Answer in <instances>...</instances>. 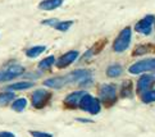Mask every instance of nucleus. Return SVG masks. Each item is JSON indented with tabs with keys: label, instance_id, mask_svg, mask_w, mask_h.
Returning a JSON list of instances; mask_svg holds the SVG:
<instances>
[{
	"label": "nucleus",
	"instance_id": "nucleus-4",
	"mask_svg": "<svg viewBox=\"0 0 155 137\" xmlns=\"http://www.w3.org/2000/svg\"><path fill=\"white\" fill-rule=\"evenodd\" d=\"M130 73L132 74H140L143 72H153L155 73V59H146L137 62L130 67Z\"/></svg>",
	"mask_w": 155,
	"mask_h": 137
},
{
	"label": "nucleus",
	"instance_id": "nucleus-13",
	"mask_svg": "<svg viewBox=\"0 0 155 137\" xmlns=\"http://www.w3.org/2000/svg\"><path fill=\"white\" fill-rule=\"evenodd\" d=\"M44 85L48 87H51V89H60V87L65 86V80L64 77H54V78H49L44 82Z\"/></svg>",
	"mask_w": 155,
	"mask_h": 137
},
{
	"label": "nucleus",
	"instance_id": "nucleus-11",
	"mask_svg": "<svg viewBox=\"0 0 155 137\" xmlns=\"http://www.w3.org/2000/svg\"><path fill=\"white\" fill-rule=\"evenodd\" d=\"M85 94H86L85 91H76V92H72V94H69L67 97H65L64 103L67 104L68 106H76V105H78V104H80L82 96H84Z\"/></svg>",
	"mask_w": 155,
	"mask_h": 137
},
{
	"label": "nucleus",
	"instance_id": "nucleus-21",
	"mask_svg": "<svg viewBox=\"0 0 155 137\" xmlns=\"http://www.w3.org/2000/svg\"><path fill=\"white\" fill-rule=\"evenodd\" d=\"M122 96L123 97H128L132 95V83L130 81H126L123 85H122Z\"/></svg>",
	"mask_w": 155,
	"mask_h": 137
},
{
	"label": "nucleus",
	"instance_id": "nucleus-1",
	"mask_svg": "<svg viewBox=\"0 0 155 137\" xmlns=\"http://www.w3.org/2000/svg\"><path fill=\"white\" fill-rule=\"evenodd\" d=\"M78 105L82 110H85L90 114H99V112H100V100H97L96 97L88 95L87 92L82 96Z\"/></svg>",
	"mask_w": 155,
	"mask_h": 137
},
{
	"label": "nucleus",
	"instance_id": "nucleus-19",
	"mask_svg": "<svg viewBox=\"0 0 155 137\" xmlns=\"http://www.w3.org/2000/svg\"><path fill=\"white\" fill-rule=\"evenodd\" d=\"M26 105H27V100L25 97H21V99H17V100L13 103L12 109L15 110V112H22L26 108Z\"/></svg>",
	"mask_w": 155,
	"mask_h": 137
},
{
	"label": "nucleus",
	"instance_id": "nucleus-24",
	"mask_svg": "<svg viewBox=\"0 0 155 137\" xmlns=\"http://www.w3.org/2000/svg\"><path fill=\"white\" fill-rule=\"evenodd\" d=\"M58 22H59L58 19H48V21H44L42 24H48V26H53V27H54L55 24L58 23Z\"/></svg>",
	"mask_w": 155,
	"mask_h": 137
},
{
	"label": "nucleus",
	"instance_id": "nucleus-14",
	"mask_svg": "<svg viewBox=\"0 0 155 137\" xmlns=\"http://www.w3.org/2000/svg\"><path fill=\"white\" fill-rule=\"evenodd\" d=\"M34 86L32 82H18V83H13L7 87V90H10V91H15V90H27L30 87Z\"/></svg>",
	"mask_w": 155,
	"mask_h": 137
},
{
	"label": "nucleus",
	"instance_id": "nucleus-5",
	"mask_svg": "<svg viewBox=\"0 0 155 137\" xmlns=\"http://www.w3.org/2000/svg\"><path fill=\"white\" fill-rule=\"evenodd\" d=\"M115 96H117V92H115V87L113 85H103L99 90L100 101L108 104V105L115 101Z\"/></svg>",
	"mask_w": 155,
	"mask_h": 137
},
{
	"label": "nucleus",
	"instance_id": "nucleus-18",
	"mask_svg": "<svg viewBox=\"0 0 155 137\" xmlns=\"http://www.w3.org/2000/svg\"><path fill=\"white\" fill-rule=\"evenodd\" d=\"M54 63H55V58L53 55H50V57H48L45 59H42L41 62L38 63V68L40 69H49Z\"/></svg>",
	"mask_w": 155,
	"mask_h": 137
},
{
	"label": "nucleus",
	"instance_id": "nucleus-25",
	"mask_svg": "<svg viewBox=\"0 0 155 137\" xmlns=\"http://www.w3.org/2000/svg\"><path fill=\"white\" fill-rule=\"evenodd\" d=\"M0 137H15L12 132H8V131H2L0 132Z\"/></svg>",
	"mask_w": 155,
	"mask_h": 137
},
{
	"label": "nucleus",
	"instance_id": "nucleus-6",
	"mask_svg": "<svg viewBox=\"0 0 155 137\" xmlns=\"http://www.w3.org/2000/svg\"><path fill=\"white\" fill-rule=\"evenodd\" d=\"M51 94L46 90H36L32 94V105L36 109H41L46 105V103L49 101Z\"/></svg>",
	"mask_w": 155,
	"mask_h": 137
},
{
	"label": "nucleus",
	"instance_id": "nucleus-22",
	"mask_svg": "<svg viewBox=\"0 0 155 137\" xmlns=\"http://www.w3.org/2000/svg\"><path fill=\"white\" fill-rule=\"evenodd\" d=\"M142 101L143 103H153L155 101V90L154 91H145V92H142Z\"/></svg>",
	"mask_w": 155,
	"mask_h": 137
},
{
	"label": "nucleus",
	"instance_id": "nucleus-7",
	"mask_svg": "<svg viewBox=\"0 0 155 137\" xmlns=\"http://www.w3.org/2000/svg\"><path fill=\"white\" fill-rule=\"evenodd\" d=\"M90 70H86V69H77L74 72H72L67 76H64V80H65V83H73V82H84L86 80L90 78Z\"/></svg>",
	"mask_w": 155,
	"mask_h": 137
},
{
	"label": "nucleus",
	"instance_id": "nucleus-16",
	"mask_svg": "<svg viewBox=\"0 0 155 137\" xmlns=\"http://www.w3.org/2000/svg\"><path fill=\"white\" fill-rule=\"evenodd\" d=\"M120 73H122V67L119 64H113V65H110V67H108V69H107L108 77H118Z\"/></svg>",
	"mask_w": 155,
	"mask_h": 137
},
{
	"label": "nucleus",
	"instance_id": "nucleus-2",
	"mask_svg": "<svg viewBox=\"0 0 155 137\" xmlns=\"http://www.w3.org/2000/svg\"><path fill=\"white\" fill-rule=\"evenodd\" d=\"M131 36H132V30L130 27H126L124 30H122V32L119 34V36L115 39L114 41V45L113 49L115 53H122L124 51L127 47L130 46V42H131Z\"/></svg>",
	"mask_w": 155,
	"mask_h": 137
},
{
	"label": "nucleus",
	"instance_id": "nucleus-8",
	"mask_svg": "<svg viewBox=\"0 0 155 137\" xmlns=\"http://www.w3.org/2000/svg\"><path fill=\"white\" fill-rule=\"evenodd\" d=\"M155 21L154 15H146L145 18H142L138 23L135 26V30L140 34L143 35H149L151 32V26H153V22Z\"/></svg>",
	"mask_w": 155,
	"mask_h": 137
},
{
	"label": "nucleus",
	"instance_id": "nucleus-15",
	"mask_svg": "<svg viewBox=\"0 0 155 137\" xmlns=\"http://www.w3.org/2000/svg\"><path fill=\"white\" fill-rule=\"evenodd\" d=\"M45 50H46L45 46H34L26 51V55L28 58H36V57L40 55V54H42Z\"/></svg>",
	"mask_w": 155,
	"mask_h": 137
},
{
	"label": "nucleus",
	"instance_id": "nucleus-10",
	"mask_svg": "<svg viewBox=\"0 0 155 137\" xmlns=\"http://www.w3.org/2000/svg\"><path fill=\"white\" fill-rule=\"evenodd\" d=\"M155 82V77L154 76H150V74H143L142 77L138 80L137 82V90L140 94H142V92L147 91L149 89H150V86Z\"/></svg>",
	"mask_w": 155,
	"mask_h": 137
},
{
	"label": "nucleus",
	"instance_id": "nucleus-9",
	"mask_svg": "<svg viewBox=\"0 0 155 137\" xmlns=\"http://www.w3.org/2000/svg\"><path fill=\"white\" fill-rule=\"evenodd\" d=\"M78 55H80V53L76 51V50H72V51L65 53L64 55H62V57L58 59L57 67L58 68H65V67H68L69 64H72L77 58H78Z\"/></svg>",
	"mask_w": 155,
	"mask_h": 137
},
{
	"label": "nucleus",
	"instance_id": "nucleus-23",
	"mask_svg": "<svg viewBox=\"0 0 155 137\" xmlns=\"http://www.w3.org/2000/svg\"><path fill=\"white\" fill-rule=\"evenodd\" d=\"M30 133L32 137H53L51 133H46V132H40V131H30Z\"/></svg>",
	"mask_w": 155,
	"mask_h": 137
},
{
	"label": "nucleus",
	"instance_id": "nucleus-17",
	"mask_svg": "<svg viewBox=\"0 0 155 137\" xmlns=\"http://www.w3.org/2000/svg\"><path fill=\"white\" fill-rule=\"evenodd\" d=\"M12 100H14V92L7 91V92H2L0 94V105H7Z\"/></svg>",
	"mask_w": 155,
	"mask_h": 137
},
{
	"label": "nucleus",
	"instance_id": "nucleus-3",
	"mask_svg": "<svg viewBox=\"0 0 155 137\" xmlns=\"http://www.w3.org/2000/svg\"><path fill=\"white\" fill-rule=\"evenodd\" d=\"M25 68L22 65L18 64H12L7 68L0 69V82H5V81H10L15 77H19L21 74H23Z\"/></svg>",
	"mask_w": 155,
	"mask_h": 137
},
{
	"label": "nucleus",
	"instance_id": "nucleus-20",
	"mask_svg": "<svg viewBox=\"0 0 155 137\" xmlns=\"http://www.w3.org/2000/svg\"><path fill=\"white\" fill-rule=\"evenodd\" d=\"M72 24H73V22L72 21H63V22H58V23L54 26V28L58 30V31L65 32V31H68V28H71Z\"/></svg>",
	"mask_w": 155,
	"mask_h": 137
},
{
	"label": "nucleus",
	"instance_id": "nucleus-12",
	"mask_svg": "<svg viewBox=\"0 0 155 137\" xmlns=\"http://www.w3.org/2000/svg\"><path fill=\"white\" fill-rule=\"evenodd\" d=\"M64 0H42V2L38 4V8L41 10H54L59 8L60 5L63 4Z\"/></svg>",
	"mask_w": 155,
	"mask_h": 137
}]
</instances>
